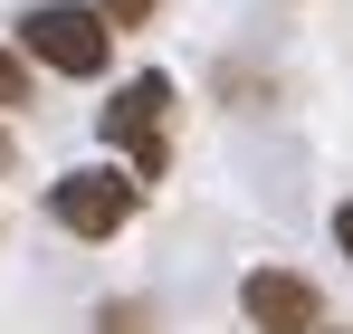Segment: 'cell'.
<instances>
[{"label":"cell","instance_id":"obj_2","mask_svg":"<svg viewBox=\"0 0 353 334\" xmlns=\"http://www.w3.org/2000/svg\"><path fill=\"white\" fill-rule=\"evenodd\" d=\"M134 201H143V181L124 163H77V172L48 181V220L77 229V239H115V229L134 220Z\"/></svg>","mask_w":353,"mask_h":334},{"label":"cell","instance_id":"obj_6","mask_svg":"<svg viewBox=\"0 0 353 334\" xmlns=\"http://www.w3.org/2000/svg\"><path fill=\"white\" fill-rule=\"evenodd\" d=\"M96 10H105V29L124 39V29H153V10H163V0H96Z\"/></svg>","mask_w":353,"mask_h":334},{"label":"cell","instance_id":"obj_5","mask_svg":"<svg viewBox=\"0 0 353 334\" xmlns=\"http://www.w3.org/2000/svg\"><path fill=\"white\" fill-rule=\"evenodd\" d=\"M96 334H163V315L143 296H115V306H96Z\"/></svg>","mask_w":353,"mask_h":334},{"label":"cell","instance_id":"obj_9","mask_svg":"<svg viewBox=\"0 0 353 334\" xmlns=\"http://www.w3.org/2000/svg\"><path fill=\"white\" fill-rule=\"evenodd\" d=\"M0 172H10V134H0Z\"/></svg>","mask_w":353,"mask_h":334},{"label":"cell","instance_id":"obj_1","mask_svg":"<svg viewBox=\"0 0 353 334\" xmlns=\"http://www.w3.org/2000/svg\"><path fill=\"white\" fill-rule=\"evenodd\" d=\"M19 57H29V67H48V77H105L115 29H105V10H96V0H39V10L19 19Z\"/></svg>","mask_w":353,"mask_h":334},{"label":"cell","instance_id":"obj_10","mask_svg":"<svg viewBox=\"0 0 353 334\" xmlns=\"http://www.w3.org/2000/svg\"><path fill=\"white\" fill-rule=\"evenodd\" d=\"M325 334H334V325H325Z\"/></svg>","mask_w":353,"mask_h":334},{"label":"cell","instance_id":"obj_3","mask_svg":"<svg viewBox=\"0 0 353 334\" xmlns=\"http://www.w3.org/2000/svg\"><path fill=\"white\" fill-rule=\"evenodd\" d=\"M172 77H134V86H115V106H105V144H115L124 163H134V181H163V163H172Z\"/></svg>","mask_w":353,"mask_h":334},{"label":"cell","instance_id":"obj_4","mask_svg":"<svg viewBox=\"0 0 353 334\" xmlns=\"http://www.w3.org/2000/svg\"><path fill=\"white\" fill-rule=\"evenodd\" d=\"M239 315L258 334H325V296L296 277V268H248L239 277Z\"/></svg>","mask_w":353,"mask_h":334},{"label":"cell","instance_id":"obj_7","mask_svg":"<svg viewBox=\"0 0 353 334\" xmlns=\"http://www.w3.org/2000/svg\"><path fill=\"white\" fill-rule=\"evenodd\" d=\"M0 106H29V57L0 48Z\"/></svg>","mask_w":353,"mask_h":334},{"label":"cell","instance_id":"obj_8","mask_svg":"<svg viewBox=\"0 0 353 334\" xmlns=\"http://www.w3.org/2000/svg\"><path fill=\"white\" fill-rule=\"evenodd\" d=\"M334 248H344V258H353V201H344V210H334Z\"/></svg>","mask_w":353,"mask_h":334}]
</instances>
